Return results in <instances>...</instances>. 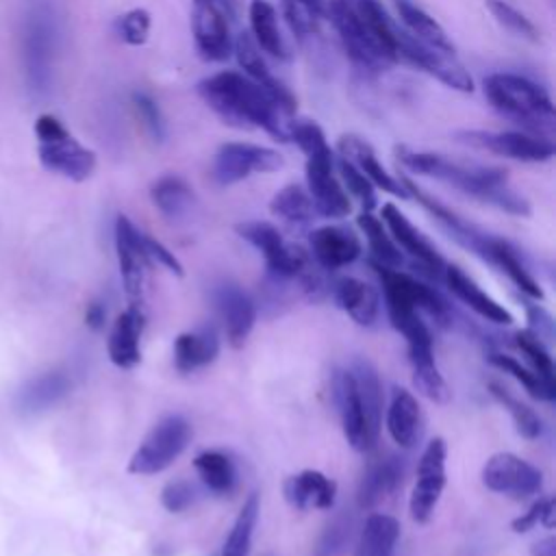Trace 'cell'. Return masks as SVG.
<instances>
[{"instance_id":"obj_1","label":"cell","mask_w":556,"mask_h":556,"mask_svg":"<svg viewBox=\"0 0 556 556\" xmlns=\"http://www.w3.org/2000/svg\"><path fill=\"white\" fill-rule=\"evenodd\" d=\"M200 98L228 126L261 128L276 141L287 139V124L276 100L252 78L239 72H217L198 85Z\"/></svg>"},{"instance_id":"obj_2","label":"cell","mask_w":556,"mask_h":556,"mask_svg":"<svg viewBox=\"0 0 556 556\" xmlns=\"http://www.w3.org/2000/svg\"><path fill=\"white\" fill-rule=\"evenodd\" d=\"M395 154H397V161L413 174L443 180L456 187L458 191L484 204L497 206L500 211H506L510 215H519V217L530 215V202L523 195H519L515 189H510L508 176L500 167L465 165L443 154L415 152V150H408L406 146L395 148Z\"/></svg>"},{"instance_id":"obj_3","label":"cell","mask_w":556,"mask_h":556,"mask_svg":"<svg viewBox=\"0 0 556 556\" xmlns=\"http://www.w3.org/2000/svg\"><path fill=\"white\" fill-rule=\"evenodd\" d=\"M484 96L504 117L523 124L541 137H545L543 132H552L554 102L549 93L528 76L510 72L489 74L484 78Z\"/></svg>"},{"instance_id":"obj_4","label":"cell","mask_w":556,"mask_h":556,"mask_svg":"<svg viewBox=\"0 0 556 556\" xmlns=\"http://www.w3.org/2000/svg\"><path fill=\"white\" fill-rule=\"evenodd\" d=\"M191 426L180 415H167L152 426L128 460V473L154 476L165 471L189 445Z\"/></svg>"},{"instance_id":"obj_5","label":"cell","mask_w":556,"mask_h":556,"mask_svg":"<svg viewBox=\"0 0 556 556\" xmlns=\"http://www.w3.org/2000/svg\"><path fill=\"white\" fill-rule=\"evenodd\" d=\"M237 235L245 239L250 245H254L265 263H267V274L285 280H298L304 276L308 269H313L317 263L313 256L293 243H287L278 228L269 222H243L235 226Z\"/></svg>"},{"instance_id":"obj_6","label":"cell","mask_w":556,"mask_h":556,"mask_svg":"<svg viewBox=\"0 0 556 556\" xmlns=\"http://www.w3.org/2000/svg\"><path fill=\"white\" fill-rule=\"evenodd\" d=\"M324 15L330 17L341 46L354 65L365 72H378L384 63H389L361 20L354 0H326Z\"/></svg>"},{"instance_id":"obj_7","label":"cell","mask_w":556,"mask_h":556,"mask_svg":"<svg viewBox=\"0 0 556 556\" xmlns=\"http://www.w3.org/2000/svg\"><path fill=\"white\" fill-rule=\"evenodd\" d=\"M397 61H406L424 70L426 74L434 76L450 89H456L463 93L473 91V78L469 76V72L456 59L454 52L428 46L417 37L408 35L404 28H400V39H397Z\"/></svg>"},{"instance_id":"obj_8","label":"cell","mask_w":556,"mask_h":556,"mask_svg":"<svg viewBox=\"0 0 556 556\" xmlns=\"http://www.w3.org/2000/svg\"><path fill=\"white\" fill-rule=\"evenodd\" d=\"M285 165V159L265 146L256 143H224L213 159V180L222 187L245 180L252 174L278 172Z\"/></svg>"},{"instance_id":"obj_9","label":"cell","mask_w":556,"mask_h":556,"mask_svg":"<svg viewBox=\"0 0 556 556\" xmlns=\"http://www.w3.org/2000/svg\"><path fill=\"white\" fill-rule=\"evenodd\" d=\"M456 141L521 163H545L554 156V143L549 137L515 130H458Z\"/></svg>"},{"instance_id":"obj_10","label":"cell","mask_w":556,"mask_h":556,"mask_svg":"<svg viewBox=\"0 0 556 556\" xmlns=\"http://www.w3.org/2000/svg\"><path fill=\"white\" fill-rule=\"evenodd\" d=\"M115 252L128 306L143 308L146 274L150 258L143 245V232L126 215H117L115 219Z\"/></svg>"},{"instance_id":"obj_11","label":"cell","mask_w":556,"mask_h":556,"mask_svg":"<svg viewBox=\"0 0 556 556\" xmlns=\"http://www.w3.org/2000/svg\"><path fill=\"white\" fill-rule=\"evenodd\" d=\"M445 456H447V447L445 441L441 437L432 439L417 465V480L413 484L410 491V500H408V510L413 521L417 523H426L430 521L439 497L445 489Z\"/></svg>"},{"instance_id":"obj_12","label":"cell","mask_w":556,"mask_h":556,"mask_svg":"<svg viewBox=\"0 0 556 556\" xmlns=\"http://www.w3.org/2000/svg\"><path fill=\"white\" fill-rule=\"evenodd\" d=\"M306 191L313 200L315 213L324 217L341 219L352 211L350 195L334 174L330 148L306 156Z\"/></svg>"},{"instance_id":"obj_13","label":"cell","mask_w":556,"mask_h":556,"mask_svg":"<svg viewBox=\"0 0 556 556\" xmlns=\"http://www.w3.org/2000/svg\"><path fill=\"white\" fill-rule=\"evenodd\" d=\"M482 482L493 493L523 500L541 491L543 476L532 463L523 460L521 456L510 452H500L484 463Z\"/></svg>"},{"instance_id":"obj_14","label":"cell","mask_w":556,"mask_h":556,"mask_svg":"<svg viewBox=\"0 0 556 556\" xmlns=\"http://www.w3.org/2000/svg\"><path fill=\"white\" fill-rule=\"evenodd\" d=\"M191 30L198 52L206 61H226L232 54L228 20L219 0H193Z\"/></svg>"},{"instance_id":"obj_15","label":"cell","mask_w":556,"mask_h":556,"mask_svg":"<svg viewBox=\"0 0 556 556\" xmlns=\"http://www.w3.org/2000/svg\"><path fill=\"white\" fill-rule=\"evenodd\" d=\"M332 395H334V404L341 417V428H343V437L345 441L356 450V452H367L378 443V437L371 432L363 404L358 400L356 387H354V378L350 367L339 369L332 378Z\"/></svg>"},{"instance_id":"obj_16","label":"cell","mask_w":556,"mask_h":556,"mask_svg":"<svg viewBox=\"0 0 556 556\" xmlns=\"http://www.w3.org/2000/svg\"><path fill=\"white\" fill-rule=\"evenodd\" d=\"M382 224L387 226L391 239L402 248L406 254L415 258V263L428 274V276H443L445 261L437 252V248L417 230L410 219L395 206V204H384L382 206Z\"/></svg>"},{"instance_id":"obj_17","label":"cell","mask_w":556,"mask_h":556,"mask_svg":"<svg viewBox=\"0 0 556 556\" xmlns=\"http://www.w3.org/2000/svg\"><path fill=\"white\" fill-rule=\"evenodd\" d=\"M54 22L46 11H37L28 17L24 35V63L28 83L33 89H46L50 76V61L54 54Z\"/></svg>"},{"instance_id":"obj_18","label":"cell","mask_w":556,"mask_h":556,"mask_svg":"<svg viewBox=\"0 0 556 556\" xmlns=\"http://www.w3.org/2000/svg\"><path fill=\"white\" fill-rule=\"evenodd\" d=\"M39 161L46 169L61 174L74 182L87 180L96 169V152L78 143L70 132L39 141Z\"/></svg>"},{"instance_id":"obj_19","label":"cell","mask_w":556,"mask_h":556,"mask_svg":"<svg viewBox=\"0 0 556 556\" xmlns=\"http://www.w3.org/2000/svg\"><path fill=\"white\" fill-rule=\"evenodd\" d=\"M215 308L224 321L226 339L232 348H241L256 321L254 300L235 282H219L213 289Z\"/></svg>"},{"instance_id":"obj_20","label":"cell","mask_w":556,"mask_h":556,"mask_svg":"<svg viewBox=\"0 0 556 556\" xmlns=\"http://www.w3.org/2000/svg\"><path fill=\"white\" fill-rule=\"evenodd\" d=\"M308 248L313 261L326 269L334 271L361 256V241L358 237L345 226H321L308 235Z\"/></svg>"},{"instance_id":"obj_21","label":"cell","mask_w":556,"mask_h":556,"mask_svg":"<svg viewBox=\"0 0 556 556\" xmlns=\"http://www.w3.org/2000/svg\"><path fill=\"white\" fill-rule=\"evenodd\" d=\"M232 52L237 56V63L239 67L243 70V74L248 78H252L254 83H258L274 100L276 104L282 109V113L289 117L295 113V98L293 93L269 72L263 54H261V48L254 43L252 35L250 33H241L237 37V41L232 43Z\"/></svg>"},{"instance_id":"obj_22","label":"cell","mask_w":556,"mask_h":556,"mask_svg":"<svg viewBox=\"0 0 556 556\" xmlns=\"http://www.w3.org/2000/svg\"><path fill=\"white\" fill-rule=\"evenodd\" d=\"M282 493L298 510H330L337 497V482L317 469H304L285 480Z\"/></svg>"},{"instance_id":"obj_23","label":"cell","mask_w":556,"mask_h":556,"mask_svg":"<svg viewBox=\"0 0 556 556\" xmlns=\"http://www.w3.org/2000/svg\"><path fill=\"white\" fill-rule=\"evenodd\" d=\"M141 332H143V308L128 306L113 321L106 352L115 367L132 369L141 361Z\"/></svg>"},{"instance_id":"obj_24","label":"cell","mask_w":556,"mask_h":556,"mask_svg":"<svg viewBox=\"0 0 556 556\" xmlns=\"http://www.w3.org/2000/svg\"><path fill=\"white\" fill-rule=\"evenodd\" d=\"M387 430L391 439L404 447L410 450L419 443L424 434V415L417 397L406 389H393L391 404L387 408Z\"/></svg>"},{"instance_id":"obj_25","label":"cell","mask_w":556,"mask_h":556,"mask_svg":"<svg viewBox=\"0 0 556 556\" xmlns=\"http://www.w3.org/2000/svg\"><path fill=\"white\" fill-rule=\"evenodd\" d=\"M337 148H339L341 156L348 159V161H352V163L369 178V182H371L374 187H378V189H382V191H387V193H391V195H397V198H408V193H406L402 180H397L395 176H391V174L382 167V163L378 161L374 148H371L365 139H361V137H356V135H343V137L339 139V146H337Z\"/></svg>"},{"instance_id":"obj_26","label":"cell","mask_w":556,"mask_h":556,"mask_svg":"<svg viewBox=\"0 0 556 556\" xmlns=\"http://www.w3.org/2000/svg\"><path fill=\"white\" fill-rule=\"evenodd\" d=\"M443 280H445L447 289L480 317H484L493 324H504V326L513 321V315L497 300H493L486 291H482L460 267L445 265Z\"/></svg>"},{"instance_id":"obj_27","label":"cell","mask_w":556,"mask_h":556,"mask_svg":"<svg viewBox=\"0 0 556 556\" xmlns=\"http://www.w3.org/2000/svg\"><path fill=\"white\" fill-rule=\"evenodd\" d=\"M332 298L358 326H374L380 315V295L378 291L358 280V278H341L332 287Z\"/></svg>"},{"instance_id":"obj_28","label":"cell","mask_w":556,"mask_h":556,"mask_svg":"<svg viewBox=\"0 0 556 556\" xmlns=\"http://www.w3.org/2000/svg\"><path fill=\"white\" fill-rule=\"evenodd\" d=\"M217 354H219V337L213 326L182 332L174 341V367L180 374H189L213 363Z\"/></svg>"},{"instance_id":"obj_29","label":"cell","mask_w":556,"mask_h":556,"mask_svg":"<svg viewBox=\"0 0 556 556\" xmlns=\"http://www.w3.org/2000/svg\"><path fill=\"white\" fill-rule=\"evenodd\" d=\"M70 389H72V378L61 369H52L28 380L20 389L15 402L22 413L33 415L61 402L70 393Z\"/></svg>"},{"instance_id":"obj_30","label":"cell","mask_w":556,"mask_h":556,"mask_svg":"<svg viewBox=\"0 0 556 556\" xmlns=\"http://www.w3.org/2000/svg\"><path fill=\"white\" fill-rule=\"evenodd\" d=\"M402 463L395 456L376 458L367 465L363 471V478L358 482L356 502L358 508H374L382 497L393 493L402 480Z\"/></svg>"},{"instance_id":"obj_31","label":"cell","mask_w":556,"mask_h":556,"mask_svg":"<svg viewBox=\"0 0 556 556\" xmlns=\"http://www.w3.org/2000/svg\"><path fill=\"white\" fill-rule=\"evenodd\" d=\"M482 258L489 261L491 265L500 267L528 298H532V300H543V289H541V285L534 280V276L530 274V269H528L526 263L521 261L519 252H517L506 239H500V237L489 235L486 245H484V252H482Z\"/></svg>"},{"instance_id":"obj_32","label":"cell","mask_w":556,"mask_h":556,"mask_svg":"<svg viewBox=\"0 0 556 556\" xmlns=\"http://www.w3.org/2000/svg\"><path fill=\"white\" fill-rule=\"evenodd\" d=\"M150 200L156 211L169 222H185L195 208V193L180 176H161L150 187Z\"/></svg>"},{"instance_id":"obj_33","label":"cell","mask_w":556,"mask_h":556,"mask_svg":"<svg viewBox=\"0 0 556 556\" xmlns=\"http://www.w3.org/2000/svg\"><path fill=\"white\" fill-rule=\"evenodd\" d=\"M248 15H250V30H252L250 35H252L254 43L263 52H267L280 61L291 59V50L280 33V26H278L276 7L269 0H252Z\"/></svg>"},{"instance_id":"obj_34","label":"cell","mask_w":556,"mask_h":556,"mask_svg":"<svg viewBox=\"0 0 556 556\" xmlns=\"http://www.w3.org/2000/svg\"><path fill=\"white\" fill-rule=\"evenodd\" d=\"M400 539V523L384 513H371L356 541L354 556H393Z\"/></svg>"},{"instance_id":"obj_35","label":"cell","mask_w":556,"mask_h":556,"mask_svg":"<svg viewBox=\"0 0 556 556\" xmlns=\"http://www.w3.org/2000/svg\"><path fill=\"white\" fill-rule=\"evenodd\" d=\"M354 7L365 22L371 39L376 41L378 50L382 56L393 63L397 61V39H400V28L397 24L389 17V13L382 9L378 0H354Z\"/></svg>"},{"instance_id":"obj_36","label":"cell","mask_w":556,"mask_h":556,"mask_svg":"<svg viewBox=\"0 0 556 556\" xmlns=\"http://www.w3.org/2000/svg\"><path fill=\"white\" fill-rule=\"evenodd\" d=\"M193 469L200 482L217 495H228L237 486V467L222 450H204L193 458Z\"/></svg>"},{"instance_id":"obj_37","label":"cell","mask_w":556,"mask_h":556,"mask_svg":"<svg viewBox=\"0 0 556 556\" xmlns=\"http://www.w3.org/2000/svg\"><path fill=\"white\" fill-rule=\"evenodd\" d=\"M400 22L404 24V30L413 37H417L419 41L434 46L439 50H447L454 52V46L447 37V33L443 30V26L430 15L426 13L419 4H415L413 0H393Z\"/></svg>"},{"instance_id":"obj_38","label":"cell","mask_w":556,"mask_h":556,"mask_svg":"<svg viewBox=\"0 0 556 556\" xmlns=\"http://www.w3.org/2000/svg\"><path fill=\"white\" fill-rule=\"evenodd\" d=\"M408 363L413 369V382L417 391L432 402H447L450 389L437 367L432 348H408Z\"/></svg>"},{"instance_id":"obj_39","label":"cell","mask_w":556,"mask_h":556,"mask_svg":"<svg viewBox=\"0 0 556 556\" xmlns=\"http://www.w3.org/2000/svg\"><path fill=\"white\" fill-rule=\"evenodd\" d=\"M358 226L365 232V239L369 243V252H371V261L387 265V267H400L404 256L397 248V243L391 239L387 226L382 224V219L374 217L369 211H363L358 215Z\"/></svg>"},{"instance_id":"obj_40","label":"cell","mask_w":556,"mask_h":556,"mask_svg":"<svg viewBox=\"0 0 556 556\" xmlns=\"http://www.w3.org/2000/svg\"><path fill=\"white\" fill-rule=\"evenodd\" d=\"M269 211L289 224H308L315 217V206L308 191L302 185H287L274 193Z\"/></svg>"},{"instance_id":"obj_41","label":"cell","mask_w":556,"mask_h":556,"mask_svg":"<svg viewBox=\"0 0 556 556\" xmlns=\"http://www.w3.org/2000/svg\"><path fill=\"white\" fill-rule=\"evenodd\" d=\"M258 495L252 493L248 495V500L243 502L224 545H222V552L219 556H248L250 552V543H252V534H254V528H256V521H258Z\"/></svg>"},{"instance_id":"obj_42","label":"cell","mask_w":556,"mask_h":556,"mask_svg":"<svg viewBox=\"0 0 556 556\" xmlns=\"http://www.w3.org/2000/svg\"><path fill=\"white\" fill-rule=\"evenodd\" d=\"M489 361L491 365H495L497 369H502L504 374H510L517 382H521V387L532 395V397H539V400H547L552 402L556 397V387L547 384L532 367H523L517 358L508 356V354H500V352H493L489 354Z\"/></svg>"},{"instance_id":"obj_43","label":"cell","mask_w":556,"mask_h":556,"mask_svg":"<svg viewBox=\"0 0 556 556\" xmlns=\"http://www.w3.org/2000/svg\"><path fill=\"white\" fill-rule=\"evenodd\" d=\"M489 393L508 410V415L513 417V424L517 428V432L526 439H536L543 430L541 417L521 400H517L510 391H506L500 382H489Z\"/></svg>"},{"instance_id":"obj_44","label":"cell","mask_w":556,"mask_h":556,"mask_svg":"<svg viewBox=\"0 0 556 556\" xmlns=\"http://www.w3.org/2000/svg\"><path fill=\"white\" fill-rule=\"evenodd\" d=\"M324 7L326 0H282L285 17L300 39L317 35L319 20L324 17Z\"/></svg>"},{"instance_id":"obj_45","label":"cell","mask_w":556,"mask_h":556,"mask_svg":"<svg viewBox=\"0 0 556 556\" xmlns=\"http://www.w3.org/2000/svg\"><path fill=\"white\" fill-rule=\"evenodd\" d=\"M515 343L517 348L526 354V358L530 361L532 369L552 387H556V378H554V361H552V354L547 350V345L534 334L530 332L528 328L526 330H519L515 334Z\"/></svg>"},{"instance_id":"obj_46","label":"cell","mask_w":556,"mask_h":556,"mask_svg":"<svg viewBox=\"0 0 556 556\" xmlns=\"http://www.w3.org/2000/svg\"><path fill=\"white\" fill-rule=\"evenodd\" d=\"M339 174H341V185L348 191V195H352L354 200H358V204L363 206V211H369L376 206V187L369 182V178L348 159L339 156Z\"/></svg>"},{"instance_id":"obj_47","label":"cell","mask_w":556,"mask_h":556,"mask_svg":"<svg viewBox=\"0 0 556 556\" xmlns=\"http://www.w3.org/2000/svg\"><path fill=\"white\" fill-rule=\"evenodd\" d=\"M484 4L491 11V15L497 20V24H502L504 28H508L519 37L539 41V28L534 26V22L526 17L521 11H517L513 4H508L506 0H486Z\"/></svg>"},{"instance_id":"obj_48","label":"cell","mask_w":556,"mask_h":556,"mask_svg":"<svg viewBox=\"0 0 556 556\" xmlns=\"http://www.w3.org/2000/svg\"><path fill=\"white\" fill-rule=\"evenodd\" d=\"M352 536V517L339 515L334 517L321 532L313 556H339Z\"/></svg>"},{"instance_id":"obj_49","label":"cell","mask_w":556,"mask_h":556,"mask_svg":"<svg viewBox=\"0 0 556 556\" xmlns=\"http://www.w3.org/2000/svg\"><path fill=\"white\" fill-rule=\"evenodd\" d=\"M150 13L146 9H130L124 15H119L113 24L115 35L128 43V46H141L148 41L150 35Z\"/></svg>"},{"instance_id":"obj_50","label":"cell","mask_w":556,"mask_h":556,"mask_svg":"<svg viewBox=\"0 0 556 556\" xmlns=\"http://www.w3.org/2000/svg\"><path fill=\"white\" fill-rule=\"evenodd\" d=\"M198 500L195 484L189 480H169L161 491V504L169 513H182Z\"/></svg>"},{"instance_id":"obj_51","label":"cell","mask_w":556,"mask_h":556,"mask_svg":"<svg viewBox=\"0 0 556 556\" xmlns=\"http://www.w3.org/2000/svg\"><path fill=\"white\" fill-rule=\"evenodd\" d=\"M132 104L143 122V126L148 128V132L156 139V141H163L165 137V124H163V115L154 102L152 96L143 93V91H135L132 93Z\"/></svg>"},{"instance_id":"obj_52","label":"cell","mask_w":556,"mask_h":556,"mask_svg":"<svg viewBox=\"0 0 556 556\" xmlns=\"http://www.w3.org/2000/svg\"><path fill=\"white\" fill-rule=\"evenodd\" d=\"M526 315L530 321V332H534L545 345L554 339V319L539 302H526Z\"/></svg>"},{"instance_id":"obj_53","label":"cell","mask_w":556,"mask_h":556,"mask_svg":"<svg viewBox=\"0 0 556 556\" xmlns=\"http://www.w3.org/2000/svg\"><path fill=\"white\" fill-rule=\"evenodd\" d=\"M143 245H146V252H148V258L161 263L167 271H172L174 276H182L185 269H182V263L174 256V252H169L161 241H156L154 237H148L143 235Z\"/></svg>"},{"instance_id":"obj_54","label":"cell","mask_w":556,"mask_h":556,"mask_svg":"<svg viewBox=\"0 0 556 556\" xmlns=\"http://www.w3.org/2000/svg\"><path fill=\"white\" fill-rule=\"evenodd\" d=\"M65 132H70V130L61 124L59 117H54V115H50V113L39 115L37 122H35V135H37L39 141L56 139V137H61V135H65Z\"/></svg>"},{"instance_id":"obj_55","label":"cell","mask_w":556,"mask_h":556,"mask_svg":"<svg viewBox=\"0 0 556 556\" xmlns=\"http://www.w3.org/2000/svg\"><path fill=\"white\" fill-rule=\"evenodd\" d=\"M543 506H545V497H541L539 502H534L528 513H523V515H519L517 519H513V521H510V528H513L515 532H528V530H532L536 523H541Z\"/></svg>"},{"instance_id":"obj_56","label":"cell","mask_w":556,"mask_h":556,"mask_svg":"<svg viewBox=\"0 0 556 556\" xmlns=\"http://www.w3.org/2000/svg\"><path fill=\"white\" fill-rule=\"evenodd\" d=\"M104 319H106V311H104V306H102L100 302H91V304L87 306V313H85V321H87V326H89V328H93V330H100V328L104 326Z\"/></svg>"},{"instance_id":"obj_57","label":"cell","mask_w":556,"mask_h":556,"mask_svg":"<svg viewBox=\"0 0 556 556\" xmlns=\"http://www.w3.org/2000/svg\"><path fill=\"white\" fill-rule=\"evenodd\" d=\"M532 556H556V539L554 536H545L539 539L532 547H530Z\"/></svg>"},{"instance_id":"obj_58","label":"cell","mask_w":556,"mask_h":556,"mask_svg":"<svg viewBox=\"0 0 556 556\" xmlns=\"http://www.w3.org/2000/svg\"><path fill=\"white\" fill-rule=\"evenodd\" d=\"M554 517H556V506L552 497H545V506H543V515H541V523L545 528H554Z\"/></svg>"}]
</instances>
